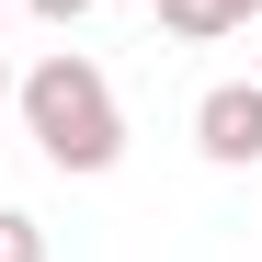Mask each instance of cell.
I'll list each match as a JSON object with an SVG mask.
<instances>
[{
    "label": "cell",
    "mask_w": 262,
    "mask_h": 262,
    "mask_svg": "<svg viewBox=\"0 0 262 262\" xmlns=\"http://www.w3.org/2000/svg\"><path fill=\"white\" fill-rule=\"evenodd\" d=\"M0 12H12V0H0Z\"/></svg>",
    "instance_id": "52a82bcc"
},
{
    "label": "cell",
    "mask_w": 262,
    "mask_h": 262,
    "mask_svg": "<svg viewBox=\"0 0 262 262\" xmlns=\"http://www.w3.org/2000/svg\"><path fill=\"white\" fill-rule=\"evenodd\" d=\"M0 262H46V228H34L23 205H0Z\"/></svg>",
    "instance_id": "277c9868"
},
{
    "label": "cell",
    "mask_w": 262,
    "mask_h": 262,
    "mask_svg": "<svg viewBox=\"0 0 262 262\" xmlns=\"http://www.w3.org/2000/svg\"><path fill=\"white\" fill-rule=\"evenodd\" d=\"M12 114H23V137L46 148L57 171H114V160H125V103H114V80H103L92 57H69V46L12 80Z\"/></svg>",
    "instance_id": "6da1fadb"
},
{
    "label": "cell",
    "mask_w": 262,
    "mask_h": 262,
    "mask_svg": "<svg viewBox=\"0 0 262 262\" xmlns=\"http://www.w3.org/2000/svg\"><path fill=\"white\" fill-rule=\"evenodd\" d=\"M0 103H12V69H0Z\"/></svg>",
    "instance_id": "8992f818"
},
{
    "label": "cell",
    "mask_w": 262,
    "mask_h": 262,
    "mask_svg": "<svg viewBox=\"0 0 262 262\" xmlns=\"http://www.w3.org/2000/svg\"><path fill=\"white\" fill-rule=\"evenodd\" d=\"M34 12H46V23H80V12H92V0H34Z\"/></svg>",
    "instance_id": "5b68a950"
},
{
    "label": "cell",
    "mask_w": 262,
    "mask_h": 262,
    "mask_svg": "<svg viewBox=\"0 0 262 262\" xmlns=\"http://www.w3.org/2000/svg\"><path fill=\"white\" fill-rule=\"evenodd\" d=\"M262 0H160V34H183V46H216V34H239Z\"/></svg>",
    "instance_id": "3957f363"
},
{
    "label": "cell",
    "mask_w": 262,
    "mask_h": 262,
    "mask_svg": "<svg viewBox=\"0 0 262 262\" xmlns=\"http://www.w3.org/2000/svg\"><path fill=\"white\" fill-rule=\"evenodd\" d=\"M194 148L216 171H251L262 160V80H216V92L194 103Z\"/></svg>",
    "instance_id": "7a4b0ae2"
}]
</instances>
